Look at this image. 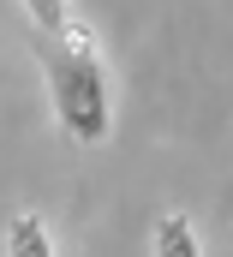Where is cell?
<instances>
[{
  "label": "cell",
  "instance_id": "6da1fadb",
  "mask_svg": "<svg viewBox=\"0 0 233 257\" xmlns=\"http://www.w3.org/2000/svg\"><path fill=\"white\" fill-rule=\"evenodd\" d=\"M42 72H48V90H54V114L66 138L78 144H102L114 114H108V78H102V60H96V36L84 24H60V30H42Z\"/></svg>",
  "mask_w": 233,
  "mask_h": 257
},
{
  "label": "cell",
  "instance_id": "277c9868",
  "mask_svg": "<svg viewBox=\"0 0 233 257\" xmlns=\"http://www.w3.org/2000/svg\"><path fill=\"white\" fill-rule=\"evenodd\" d=\"M30 18H36V30H60L66 24V0H18Z\"/></svg>",
  "mask_w": 233,
  "mask_h": 257
},
{
  "label": "cell",
  "instance_id": "7a4b0ae2",
  "mask_svg": "<svg viewBox=\"0 0 233 257\" xmlns=\"http://www.w3.org/2000/svg\"><path fill=\"white\" fill-rule=\"evenodd\" d=\"M6 251H12V257H48V251H54V239L42 233L36 215H18V221L6 227Z\"/></svg>",
  "mask_w": 233,
  "mask_h": 257
},
{
  "label": "cell",
  "instance_id": "3957f363",
  "mask_svg": "<svg viewBox=\"0 0 233 257\" xmlns=\"http://www.w3.org/2000/svg\"><path fill=\"white\" fill-rule=\"evenodd\" d=\"M150 245H156V251L162 257H197V239H191V221H185V215H168V221H162V227H156V239H150Z\"/></svg>",
  "mask_w": 233,
  "mask_h": 257
}]
</instances>
